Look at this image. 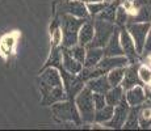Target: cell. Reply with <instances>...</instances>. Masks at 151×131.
<instances>
[{"instance_id":"23","label":"cell","mask_w":151,"mask_h":131,"mask_svg":"<svg viewBox=\"0 0 151 131\" xmlns=\"http://www.w3.org/2000/svg\"><path fill=\"white\" fill-rule=\"evenodd\" d=\"M125 71H126V67H118V68H114L112 71L108 72V80L112 87H117L122 83L124 76H125Z\"/></svg>"},{"instance_id":"5","label":"cell","mask_w":151,"mask_h":131,"mask_svg":"<svg viewBox=\"0 0 151 131\" xmlns=\"http://www.w3.org/2000/svg\"><path fill=\"white\" fill-rule=\"evenodd\" d=\"M51 112H53L55 119L62 122H75V123H79L82 121L79 114V110L76 107V104H71L68 101H59V102H55L51 106Z\"/></svg>"},{"instance_id":"33","label":"cell","mask_w":151,"mask_h":131,"mask_svg":"<svg viewBox=\"0 0 151 131\" xmlns=\"http://www.w3.org/2000/svg\"><path fill=\"white\" fill-rule=\"evenodd\" d=\"M133 1H134V5L135 7H142V5H145L146 4V0H133Z\"/></svg>"},{"instance_id":"12","label":"cell","mask_w":151,"mask_h":131,"mask_svg":"<svg viewBox=\"0 0 151 131\" xmlns=\"http://www.w3.org/2000/svg\"><path fill=\"white\" fill-rule=\"evenodd\" d=\"M135 62H133L130 66L126 67V71H125V76H124V80H122V88L125 91L127 89L133 88L135 85H141L142 84V80L139 77V74H138V68L139 67L137 64H134Z\"/></svg>"},{"instance_id":"34","label":"cell","mask_w":151,"mask_h":131,"mask_svg":"<svg viewBox=\"0 0 151 131\" xmlns=\"http://www.w3.org/2000/svg\"><path fill=\"white\" fill-rule=\"evenodd\" d=\"M84 3H92V1H101V0H82Z\"/></svg>"},{"instance_id":"35","label":"cell","mask_w":151,"mask_h":131,"mask_svg":"<svg viewBox=\"0 0 151 131\" xmlns=\"http://www.w3.org/2000/svg\"><path fill=\"white\" fill-rule=\"evenodd\" d=\"M104 1H106V3H112V1H114V0H104Z\"/></svg>"},{"instance_id":"21","label":"cell","mask_w":151,"mask_h":131,"mask_svg":"<svg viewBox=\"0 0 151 131\" xmlns=\"http://www.w3.org/2000/svg\"><path fill=\"white\" fill-rule=\"evenodd\" d=\"M130 21L133 22H147L151 21V4H145L138 7L137 14L130 17Z\"/></svg>"},{"instance_id":"9","label":"cell","mask_w":151,"mask_h":131,"mask_svg":"<svg viewBox=\"0 0 151 131\" xmlns=\"http://www.w3.org/2000/svg\"><path fill=\"white\" fill-rule=\"evenodd\" d=\"M127 63H130L129 58L126 55H116V57H105L100 60L97 67H100L104 72H109L118 67H127Z\"/></svg>"},{"instance_id":"2","label":"cell","mask_w":151,"mask_h":131,"mask_svg":"<svg viewBox=\"0 0 151 131\" xmlns=\"http://www.w3.org/2000/svg\"><path fill=\"white\" fill-rule=\"evenodd\" d=\"M86 22V19L75 17L72 14H65L62 17V31H63V47H72L79 43V30Z\"/></svg>"},{"instance_id":"13","label":"cell","mask_w":151,"mask_h":131,"mask_svg":"<svg viewBox=\"0 0 151 131\" xmlns=\"http://www.w3.org/2000/svg\"><path fill=\"white\" fill-rule=\"evenodd\" d=\"M146 97L147 96L145 94V91L141 85H135L133 88L127 89L126 91V94H125V98L126 101L129 102L130 106H139L146 101Z\"/></svg>"},{"instance_id":"7","label":"cell","mask_w":151,"mask_h":131,"mask_svg":"<svg viewBox=\"0 0 151 131\" xmlns=\"http://www.w3.org/2000/svg\"><path fill=\"white\" fill-rule=\"evenodd\" d=\"M130 107L132 106L126 101V98L124 97L121 100V102L114 106V114H113L112 119L105 123V126L108 129H122L125 122L127 119V115H129Z\"/></svg>"},{"instance_id":"27","label":"cell","mask_w":151,"mask_h":131,"mask_svg":"<svg viewBox=\"0 0 151 131\" xmlns=\"http://www.w3.org/2000/svg\"><path fill=\"white\" fill-rule=\"evenodd\" d=\"M108 5V3L101 0V1H92L87 3V9H88L89 16H99L101 11H104V8Z\"/></svg>"},{"instance_id":"14","label":"cell","mask_w":151,"mask_h":131,"mask_svg":"<svg viewBox=\"0 0 151 131\" xmlns=\"http://www.w3.org/2000/svg\"><path fill=\"white\" fill-rule=\"evenodd\" d=\"M87 88H89L93 93H104L105 94L112 88V85L108 80V76L101 75V76H97L87 81Z\"/></svg>"},{"instance_id":"31","label":"cell","mask_w":151,"mask_h":131,"mask_svg":"<svg viewBox=\"0 0 151 131\" xmlns=\"http://www.w3.org/2000/svg\"><path fill=\"white\" fill-rule=\"evenodd\" d=\"M138 74H139V77L143 83H150L151 81V69L146 66H141L138 68Z\"/></svg>"},{"instance_id":"25","label":"cell","mask_w":151,"mask_h":131,"mask_svg":"<svg viewBox=\"0 0 151 131\" xmlns=\"http://www.w3.org/2000/svg\"><path fill=\"white\" fill-rule=\"evenodd\" d=\"M139 129H151V106H143L139 113Z\"/></svg>"},{"instance_id":"22","label":"cell","mask_w":151,"mask_h":131,"mask_svg":"<svg viewBox=\"0 0 151 131\" xmlns=\"http://www.w3.org/2000/svg\"><path fill=\"white\" fill-rule=\"evenodd\" d=\"M113 114H114V106L112 105H105L103 109L96 110V114H95V122H99V123H104L109 122L112 119Z\"/></svg>"},{"instance_id":"8","label":"cell","mask_w":151,"mask_h":131,"mask_svg":"<svg viewBox=\"0 0 151 131\" xmlns=\"http://www.w3.org/2000/svg\"><path fill=\"white\" fill-rule=\"evenodd\" d=\"M120 41H121V45H122L125 55H126V57L129 58L130 62L133 63L135 60V58H137L138 51H137V47H135L134 39H133L132 36H130L127 29L122 28L120 30Z\"/></svg>"},{"instance_id":"32","label":"cell","mask_w":151,"mask_h":131,"mask_svg":"<svg viewBox=\"0 0 151 131\" xmlns=\"http://www.w3.org/2000/svg\"><path fill=\"white\" fill-rule=\"evenodd\" d=\"M150 52H151V26H150L149 34H147L146 45H145V49H143V54H145V55H149Z\"/></svg>"},{"instance_id":"3","label":"cell","mask_w":151,"mask_h":131,"mask_svg":"<svg viewBox=\"0 0 151 131\" xmlns=\"http://www.w3.org/2000/svg\"><path fill=\"white\" fill-rule=\"evenodd\" d=\"M75 104L79 110L80 118L86 123H92L95 122V114H96V107L93 102V92L89 88H83L78 93L75 98Z\"/></svg>"},{"instance_id":"11","label":"cell","mask_w":151,"mask_h":131,"mask_svg":"<svg viewBox=\"0 0 151 131\" xmlns=\"http://www.w3.org/2000/svg\"><path fill=\"white\" fill-rule=\"evenodd\" d=\"M104 55L105 57L125 55L122 45H121V41H120V30H118V28L114 30V33L112 34V37L106 42V45L104 46Z\"/></svg>"},{"instance_id":"15","label":"cell","mask_w":151,"mask_h":131,"mask_svg":"<svg viewBox=\"0 0 151 131\" xmlns=\"http://www.w3.org/2000/svg\"><path fill=\"white\" fill-rule=\"evenodd\" d=\"M66 12L72 14L75 17H80V19H87L88 17V9H87V4L82 0H71L66 4Z\"/></svg>"},{"instance_id":"16","label":"cell","mask_w":151,"mask_h":131,"mask_svg":"<svg viewBox=\"0 0 151 131\" xmlns=\"http://www.w3.org/2000/svg\"><path fill=\"white\" fill-rule=\"evenodd\" d=\"M103 58H104L103 47H87L84 67H96Z\"/></svg>"},{"instance_id":"17","label":"cell","mask_w":151,"mask_h":131,"mask_svg":"<svg viewBox=\"0 0 151 131\" xmlns=\"http://www.w3.org/2000/svg\"><path fill=\"white\" fill-rule=\"evenodd\" d=\"M95 37V24L86 21L79 30V45L88 46Z\"/></svg>"},{"instance_id":"26","label":"cell","mask_w":151,"mask_h":131,"mask_svg":"<svg viewBox=\"0 0 151 131\" xmlns=\"http://www.w3.org/2000/svg\"><path fill=\"white\" fill-rule=\"evenodd\" d=\"M116 25L120 28H125L129 22V16H127V9L124 5L117 7V12H116V20H114Z\"/></svg>"},{"instance_id":"1","label":"cell","mask_w":151,"mask_h":131,"mask_svg":"<svg viewBox=\"0 0 151 131\" xmlns=\"http://www.w3.org/2000/svg\"><path fill=\"white\" fill-rule=\"evenodd\" d=\"M63 77L60 71L55 67L47 68L41 75V93L42 104L53 105L55 102L63 101L66 98L65 87H63Z\"/></svg>"},{"instance_id":"29","label":"cell","mask_w":151,"mask_h":131,"mask_svg":"<svg viewBox=\"0 0 151 131\" xmlns=\"http://www.w3.org/2000/svg\"><path fill=\"white\" fill-rule=\"evenodd\" d=\"M51 42H53V47H58L60 43L63 42V31L62 28L53 29L51 31Z\"/></svg>"},{"instance_id":"18","label":"cell","mask_w":151,"mask_h":131,"mask_svg":"<svg viewBox=\"0 0 151 131\" xmlns=\"http://www.w3.org/2000/svg\"><path fill=\"white\" fill-rule=\"evenodd\" d=\"M141 109H142V105L130 107L129 115H127V119L125 122L122 129H127V130L139 129V113H141Z\"/></svg>"},{"instance_id":"6","label":"cell","mask_w":151,"mask_h":131,"mask_svg":"<svg viewBox=\"0 0 151 131\" xmlns=\"http://www.w3.org/2000/svg\"><path fill=\"white\" fill-rule=\"evenodd\" d=\"M151 22H127L126 29L129 30L130 36L133 37L137 47L138 54H143V49L146 45V39H147V34H149Z\"/></svg>"},{"instance_id":"4","label":"cell","mask_w":151,"mask_h":131,"mask_svg":"<svg viewBox=\"0 0 151 131\" xmlns=\"http://www.w3.org/2000/svg\"><path fill=\"white\" fill-rule=\"evenodd\" d=\"M93 24H95V37L87 47H103L104 49V46L106 45V42L112 37V34L114 33L117 26L113 24V22L104 21V20H100V19H97Z\"/></svg>"},{"instance_id":"10","label":"cell","mask_w":151,"mask_h":131,"mask_svg":"<svg viewBox=\"0 0 151 131\" xmlns=\"http://www.w3.org/2000/svg\"><path fill=\"white\" fill-rule=\"evenodd\" d=\"M62 67L70 74L79 75L80 71L83 69V63H80L79 60H76L72 57L68 47H63L62 49Z\"/></svg>"},{"instance_id":"19","label":"cell","mask_w":151,"mask_h":131,"mask_svg":"<svg viewBox=\"0 0 151 131\" xmlns=\"http://www.w3.org/2000/svg\"><path fill=\"white\" fill-rule=\"evenodd\" d=\"M16 45V34H7L0 39V54L3 57H9Z\"/></svg>"},{"instance_id":"30","label":"cell","mask_w":151,"mask_h":131,"mask_svg":"<svg viewBox=\"0 0 151 131\" xmlns=\"http://www.w3.org/2000/svg\"><path fill=\"white\" fill-rule=\"evenodd\" d=\"M93 102H95V107L96 110H100L103 109L106 104V98H105V94L104 93H93Z\"/></svg>"},{"instance_id":"20","label":"cell","mask_w":151,"mask_h":131,"mask_svg":"<svg viewBox=\"0 0 151 131\" xmlns=\"http://www.w3.org/2000/svg\"><path fill=\"white\" fill-rule=\"evenodd\" d=\"M125 97L124 96V88L120 85L117 87H112L108 92L105 93V98H106V104L116 106L121 102V100Z\"/></svg>"},{"instance_id":"28","label":"cell","mask_w":151,"mask_h":131,"mask_svg":"<svg viewBox=\"0 0 151 131\" xmlns=\"http://www.w3.org/2000/svg\"><path fill=\"white\" fill-rule=\"evenodd\" d=\"M70 51H71V54H72V57L75 58L76 60H79L80 63H83V66H84V60H86V55H87V49H86V46H83V45H75V46H72V47H70Z\"/></svg>"},{"instance_id":"24","label":"cell","mask_w":151,"mask_h":131,"mask_svg":"<svg viewBox=\"0 0 151 131\" xmlns=\"http://www.w3.org/2000/svg\"><path fill=\"white\" fill-rule=\"evenodd\" d=\"M116 12H117V7L114 5V3H108L104 11H101L100 14L97 16V19L104 20V21H109V22H114L116 20Z\"/></svg>"}]
</instances>
